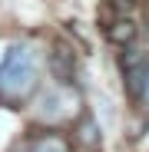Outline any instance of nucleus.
I'll return each mask as SVG.
<instances>
[{
	"label": "nucleus",
	"instance_id": "f257e3e1",
	"mask_svg": "<svg viewBox=\"0 0 149 152\" xmlns=\"http://www.w3.org/2000/svg\"><path fill=\"white\" fill-rule=\"evenodd\" d=\"M40 86V69H37V53L27 43L7 46L0 60V103L4 106H23Z\"/></svg>",
	"mask_w": 149,
	"mask_h": 152
},
{
	"label": "nucleus",
	"instance_id": "f03ea898",
	"mask_svg": "<svg viewBox=\"0 0 149 152\" xmlns=\"http://www.w3.org/2000/svg\"><path fill=\"white\" fill-rule=\"evenodd\" d=\"M50 76L60 83V86H70L73 83V73H76V60H73V50L66 43H57L53 53H50Z\"/></svg>",
	"mask_w": 149,
	"mask_h": 152
},
{
	"label": "nucleus",
	"instance_id": "7ed1b4c3",
	"mask_svg": "<svg viewBox=\"0 0 149 152\" xmlns=\"http://www.w3.org/2000/svg\"><path fill=\"white\" fill-rule=\"evenodd\" d=\"M17 152H70V139L50 129V132H37V136H30Z\"/></svg>",
	"mask_w": 149,
	"mask_h": 152
},
{
	"label": "nucleus",
	"instance_id": "20e7f679",
	"mask_svg": "<svg viewBox=\"0 0 149 152\" xmlns=\"http://www.w3.org/2000/svg\"><path fill=\"white\" fill-rule=\"evenodd\" d=\"M106 40L116 43V46H129V43L136 40V23H133L126 13H119L109 27H106Z\"/></svg>",
	"mask_w": 149,
	"mask_h": 152
},
{
	"label": "nucleus",
	"instance_id": "39448f33",
	"mask_svg": "<svg viewBox=\"0 0 149 152\" xmlns=\"http://www.w3.org/2000/svg\"><path fill=\"white\" fill-rule=\"evenodd\" d=\"M109 7H113L116 13H129V10L136 7V0H109Z\"/></svg>",
	"mask_w": 149,
	"mask_h": 152
},
{
	"label": "nucleus",
	"instance_id": "423d86ee",
	"mask_svg": "<svg viewBox=\"0 0 149 152\" xmlns=\"http://www.w3.org/2000/svg\"><path fill=\"white\" fill-rule=\"evenodd\" d=\"M139 99L149 106V63H146V73H142V86H139Z\"/></svg>",
	"mask_w": 149,
	"mask_h": 152
}]
</instances>
